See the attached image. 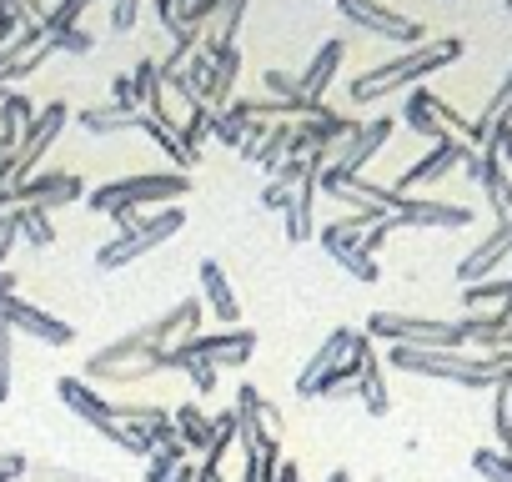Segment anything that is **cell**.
<instances>
[{
  "instance_id": "d590c367",
  "label": "cell",
  "mask_w": 512,
  "mask_h": 482,
  "mask_svg": "<svg viewBox=\"0 0 512 482\" xmlns=\"http://www.w3.org/2000/svg\"><path fill=\"white\" fill-rule=\"evenodd\" d=\"M81 11H86V6H76V0H61V6H51V11H46V21H41L46 41H51V36H61V31H71V26L81 21Z\"/></svg>"
},
{
  "instance_id": "ac0fdd59",
  "label": "cell",
  "mask_w": 512,
  "mask_h": 482,
  "mask_svg": "<svg viewBox=\"0 0 512 482\" xmlns=\"http://www.w3.org/2000/svg\"><path fill=\"white\" fill-rule=\"evenodd\" d=\"M136 121V131H146L161 151H166V161H171V171H191L196 161L186 156V146H181V121H171V111L166 116H151V111H136L131 116Z\"/></svg>"
},
{
  "instance_id": "74e56055",
  "label": "cell",
  "mask_w": 512,
  "mask_h": 482,
  "mask_svg": "<svg viewBox=\"0 0 512 482\" xmlns=\"http://www.w3.org/2000/svg\"><path fill=\"white\" fill-rule=\"evenodd\" d=\"M262 86H267V96H277V101H302V81H297L292 71H267Z\"/></svg>"
},
{
  "instance_id": "4fadbf2b",
  "label": "cell",
  "mask_w": 512,
  "mask_h": 482,
  "mask_svg": "<svg viewBox=\"0 0 512 482\" xmlns=\"http://www.w3.org/2000/svg\"><path fill=\"white\" fill-rule=\"evenodd\" d=\"M467 156H472V146H467V141H457V136H447V141H437V146H432V151H427L422 161H412V166L402 171V181H397L392 191L412 196L417 186H432V181H442L447 171H457V166H462Z\"/></svg>"
},
{
  "instance_id": "9f6ffc18",
  "label": "cell",
  "mask_w": 512,
  "mask_h": 482,
  "mask_svg": "<svg viewBox=\"0 0 512 482\" xmlns=\"http://www.w3.org/2000/svg\"><path fill=\"white\" fill-rule=\"evenodd\" d=\"M76 6H96V0H76Z\"/></svg>"
},
{
  "instance_id": "f907efd6",
  "label": "cell",
  "mask_w": 512,
  "mask_h": 482,
  "mask_svg": "<svg viewBox=\"0 0 512 482\" xmlns=\"http://www.w3.org/2000/svg\"><path fill=\"white\" fill-rule=\"evenodd\" d=\"M171 482H201V467H196V462H181V467L171 472Z\"/></svg>"
},
{
  "instance_id": "7bdbcfd3",
  "label": "cell",
  "mask_w": 512,
  "mask_h": 482,
  "mask_svg": "<svg viewBox=\"0 0 512 482\" xmlns=\"http://www.w3.org/2000/svg\"><path fill=\"white\" fill-rule=\"evenodd\" d=\"M16 241H21V221H16V211H6L0 216V267H6V257L16 252Z\"/></svg>"
},
{
  "instance_id": "4316f807",
  "label": "cell",
  "mask_w": 512,
  "mask_h": 482,
  "mask_svg": "<svg viewBox=\"0 0 512 482\" xmlns=\"http://www.w3.org/2000/svg\"><path fill=\"white\" fill-rule=\"evenodd\" d=\"M211 131H216V111H211V106H191L186 121H181V146H186L191 161L201 156V146L211 141Z\"/></svg>"
},
{
  "instance_id": "6f0895ef",
  "label": "cell",
  "mask_w": 512,
  "mask_h": 482,
  "mask_svg": "<svg viewBox=\"0 0 512 482\" xmlns=\"http://www.w3.org/2000/svg\"><path fill=\"white\" fill-rule=\"evenodd\" d=\"M171 6H176V0H171Z\"/></svg>"
},
{
  "instance_id": "277c9868",
  "label": "cell",
  "mask_w": 512,
  "mask_h": 482,
  "mask_svg": "<svg viewBox=\"0 0 512 482\" xmlns=\"http://www.w3.org/2000/svg\"><path fill=\"white\" fill-rule=\"evenodd\" d=\"M191 196V176L186 171H146V176H121L91 191V211H111V206H141V201H181Z\"/></svg>"
},
{
  "instance_id": "9c48e42d",
  "label": "cell",
  "mask_w": 512,
  "mask_h": 482,
  "mask_svg": "<svg viewBox=\"0 0 512 482\" xmlns=\"http://www.w3.org/2000/svg\"><path fill=\"white\" fill-rule=\"evenodd\" d=\"M176 352H186V357H201V362H211V367L221 372V367H241V362H251V352H256V332H251V327L196 332V337L176 342Z\"/></svg>"
},
{
  "instance_id": "836d02e7",
  "label": "cell",
  "mask_w": 512,
  "mask_h": 482,
  "mask_svg": "<svg viewBox=\"0 0 512 482\" xmlns=\"http://www.w3.org/2000/svg\"><path fill=\"white\" fill-rule=\"evenodd\" d=\"M472 467H477V477H487V482H512V457H507V452L482 447V452H472Z\"/></svg>"
},
{
  "instance_id": "d6a6232c",
  "label": "cell",
  "mask_w": 512,
  "mask_h": 482,
  "mask_svg": "<svg viewBox=\"0 0 512 482\" xmlns=\"http://www.w3.org/2000/svg\"><path fill=\"white\" fill-rule=\"evenodd\" d=\"M21 482H106V477L81 472V467H61V462H31Z\"/></svg>"
},
{
  "instance_id": "cb8c5ba5",
  "label": "cell",
  "mask_w": 512,
  "mask_h": 482,
  "mask_svg": "<svg viewBox=\"0 0 512 482\" xmlns=\"http://www.w3.org/2000/svg\"><path fill=\"white\" fill-rule=\"evenodd\" d=\"M241 16H246V0H221V11H216V16L206 21L211 31L201 36V51H221V46H236Z\"/></svg>"
},
{
  "instance_id": "f1b7e54d",
  "label": "cell",
  "mask_w": 512,
  "mask_h": 482,
  "mask_svg": "<svg viewBox=\"0 0 512 482\" xmlns=\"http://www.w3.org/2000/svg\"><path fill=\"white\" fill-rule=\"evenodd\" d=\"M492 432H497L502 447H512V367L492 387Z\"/></svg>"
},
{
  "instance_id": "e0dca14e",
  "label": "cell",
  "mask_w": 512,
  "mask_h": 482,
  "mask_svg": "<svg viewBox=\"0 0 512 482\" xmlns=\"http://www.w3.org/2000/svg\"><path fill=\"white\" fill-rule=\"evenodd\" d=\"M196 282H201V302L216 312V322H226V327H236L241 322V307H236V292H231V282H226V272H221V262H201L196 267Z\"/></svg>"
},
{
  "instance_id": "9a60e30c",
  "label": "cell",
  "mask_w": 512,
  "mask_h": 482,
  "mask_svg": "<svg viewBox=\"0 0 512 482\" xmlns=\"http://www.w3.org/2000/svg\"><path fill=\"white\" fill-rule=\"evenodd\" d=\"M502 257H512V226H502V221H497V226L477 241V247L462 257L457 282H467V287H472V282H487V277L502 267Z\"/></svg>"
},
{
  "instance_id": "f5cc1de1",
  "label": "cell",
  "mask_w": 512,
  "mask_h": 482,
  "mask_svg": "<svg viewBox=\"0 0 512 482\" xmlns=\"http://www.w3.org/2000/svg\"><path fill=\"white\" fill-rule=\"evenodd\" d=\"M6 211H16V196H11V186L0 191V216H6Z\"/></svg>"
},
{
  "instance_id": "f546056e",
  "label": "cell",
  "mask_w": 512,
  "mask_h": 482,
  "mask_svg": "<svg viewBox=\"0 0 512 482\" xmlns=\"http://www.w3.org/2000/svg\"><path fill=\"white\" fill-rule=\"evenodd\" d=\"M186 462V442L181 437H166L156 452H151V462H146V482H171V472Z\"/></svg>"
},
{
  "instance_id": "2e32d148",
  "label": "cell",
  "mask_w": 512,
  "mask_h": 482,
  "mask_svg": "<svg viewBox=\"0 0 512 482\" xmlns=\"http://www.w3.org/2000/svg\"><path fill=\"white\" fill-rule=\"evenodd\" d=\"M352 342H357V332H352V327H337V332H327V337H322V347L312 352V362L302 367V377H297V392H302V397H312V392H317V382H322L332 367H342V362H347Z\"/></svg>"
},
{
  "instance_id": "b9f144b4",
  "label": "cell",
  "mask_w": 512,
  "mask_h": 482,
  "mask_svg": "<svg viewBox=\"0 0 512 482\" xmlns=\"http://www.w3.org/2000/svg\"><path fill=\"white\" fill-rule=\"evenodd\" d=\"M111 101H116V106H121L126 116H136V111H141V96H136L131 76H116V81H111Z\"/></svg>"
},
{
  "instance_id": "6da1fadb",
  "label": "cell",
  "mask_w": 512,
  "mask_h": 482,
  "mask_svg": "<svg viewBox=\"0 0 512 482\" xmlns=\"http://www.w3.org/2000/svg\"><path fill=\"white\" fill-rule=\"evenodd\" d=\"M462 51H467V46H462V36L422 41V46L402 51L397 61H387V66H377V71L357 76V81H352V101H357V106L387 101V96H397V91H407V86H417V81L437 76V71H442V66H452V61H457Z\"/></svg>"
},
{
  "instance_id": "52a82bcc",
  "label": "cell",
  "mask_w": 512,
  "mask_h": 482,
  "mask_svg": "<svg viewBox=\"0 0 512 482\" xmlns=\"http://www.w3.org/2000/svg\"><path fill=\"white\" fill-rule=\"evenodd\" d=\"M0 317L11 322V332H21V337H36L41 347H71V342H76V327H71V322L51 317L46 307L26 302L21 292H0Z\"/></svg>"
},
{
  "instance_id": "680465c9",
  "label": "cell",
  "mask_w": 512,
  "mask_h": 482,
  "mask_svg": "<svg viewBox=\"0 0 512 482\" xmlns=\"http://www.w3.org/2000/svg\"><path fill=\"white\" fill-rule=\"evenodd\" d=\"M507 332H512V327H507Z\"/></svg>"
},
{
  "instance_id": "c3c4849f",
  "label": "cell",
  "mask_w": 512,
  "mask_h": 482,
  "mask_svg": "<svg viewBox=\"0 0 512 482\" xmlns=\"http://www.w3.org/2000/svg\"><path fill=\"white\" fill-rule=\"evenodd\" d=\"M287 201H292V191H287V186H277V181H267L262 206H267V211H287Z\"/></svg>"
},
{
  "instance_id": "484cf974",
  "label": "cell",
  "mask_w": 512,
  "mask_h": 482,
  "mask_svg": "<svg viewBox=\"0 0 512 482\" xmlns=\"http://www.w3.org/2000/svg\"><path fill=\"white\" fill-rule=\"evenodd\" d=\"M206 56L216 61V81H211V96H206V106L216 111V106L231 101V86H236V71H241V51L236 46H221V51H206Z\"/></svg>"
},
{
  "instance_id": "8fae6325",
  "label": "cell",
  "mask_w": 512,
  "mask_h": 482,
  "mask_svg": "<svg viewBox=\"0 0 512 482\" xmlns=\"http://www.w3.org/2000/svg\"><path fill=\"white\" fill-rule=\"evenodd\" d=\"M392 126H397V116H372V121L352 126V131H347V141L332 151V171H342V176H362V171H367V161L392 141Z\"/></svg>"
},
{
  "instance_id": "816d5d0a",
  "label": "cell",
  "mask_w": 512,
  "mask_h": 482,
  "mask_svg": "<svg viewBox=\"0 0 512 482\" xmlns=\"http://www.w3.org/2000/svg\"><path fill=\"white\" fill-rule=\"evenodd\" d=\"M497 327H502V332H507V327H512V297H507V302H502V307H497Z\"/></svg>"
},
{
  "instance_id": "d4e9b609",
  "label": "cell",
  "mask_w": 512,
  "mask_h": 482,
  "mask_svg": "<svg viewBox=\"0 0 512 482\" xmlns=\"http://www.w3.org/2000/svg\"><path fill=\"white\" fill-rule=\"evenodd\" d=\"M357 397L372 417H387L392 412V392H387V372H382V357H372L362 367V382H357Z\"/></svg>"
},
{
  "instance_id": "11a10c76",
  "label": "cell",
  "mask_w": 512,
  "mask_h": 482,
  "mask_svg": "<svg viewBox=\"0 0 512 482\" xmlns=\"http://www.w3.org/2000/svg\"><path fill=\"white\" fill-rule=\"evenodd\" d=\"M201 482H226V477H221V472H216V477H201Z\"/></svg>"
},
{
  "instance_id": "bcb514c9",
  "label": "cell",
  "mask_w": 512,
  "mask_h": 482,
  "mask_svg": "<svg viewBox=\"0 0 512 482\" xmlns=\"http://www.w3.org/2000/svg\"><path fill=\"white\" fill-rule=\"evenodd\" d=\"M26 467H31V462H26L21 452H0V482H21Z\"/></svg>"
},
{
  "instance_id": "681fc988",
  "label": "cell",
  "mask_w": 512,
  "mask_h": 482,
  "mask_svg": "<svg viewBox=\"0 0 512 482\" xmlns=\"http://www.w3.org/2000/svg\"><path fill=\"white\" fill-rule=\"evenodd\" d=\"M272 482H302V467L282 457V462H277V477H272Z\"/></svg>"
},
{
  "instance_id": "1f68e13d",
  "label": "cell",
  "mask_w": 512,
  "mask_h": 482,
  "mask_svg": "<svg viewBox=\"0 0 512 482\" xmlns=\"http://www.w3.org/2000/svg\"><path fill=\"white\" fill-rule=\"evenodd\" d=\"M512 297V277H487V282H472V287H462V302H467V312H477V307H487V302H507Z\"/></svg>"
},
{
  "instance_id": "7c38bea8",
  "label": "cell",
  "mask_w": 512,
  "mask_h": 482,
  "mask_svg": "<svg viewBox=\"0 0 512 482\" xmlns=\"http://www.w3.org/2000/svg\"><path fill=\"white\" fill-rule=\"evenodd\" d=\"M11 196H16V206H46V211H56V206L81 201V196H86V181L71 176V171H41V176L16 181Z\"/></svg>"
},
{
  "instance_id": "4dcf8cb0",
  "label": "cell",
  "mask_w": 512,
  "mask_h": 482,
  "mask_svg": "<svg viewBox=\"0 0 512 482\" xmlns=\"http://www.w3.org/2000/svg\"><path fill=\"white\" fill-rule=\"evenodd\" d=\"M16 221H21V236L31 241V247H51L56 241V226H51L46 206H16Z\"/></svg>"
},
{
  "instance_id": "5b68a950",
  "label": "cell",
  "mask_w": 512,
  "mask_h": 482,
  "mask_svg": "<svg viewBox=\"0 0 512 482\" xmlns=\"http://www.w3.org/2000/svg\"><path fill=\"white\" fill-rule=\"evenodd\" d=\"M372 342H392V347H467L457 322H437V317H412V312H372L362 327Z\"/></svg>"
},
{
  "instance_id": "7a4b0ae2",
  "label": "cell",
  "mask_w": 512,
  "mask_h": 482,
  "mask_svg": "<svg viewBox=\"0 0 512 482\" xmlns=\"http://www.w3.org/2000/svg\"><path fill=\"white\" fill-rule=\"evenodd\" d=\"M397 372L442 377L457 387H497V377L512 367L507 352H462V347H392L387 357Z\"/></svg>"
},
{
  "instance_id": "7402d4cb",
  "label": "cell",
  "mask_w": 512,
  "mask_h": 482,
  "mask_svg": "<svg viewBox=\"0 0 512 482\" xmlns=\"http://www.w3.org/2000/svg\"><path fill=\"white\" fill-rule=\"evenodd\" d=\"M31 121H36L31 96H21V91H6V96H0V146H11V151H16Z\"/></svg>"
},
{
  "instance_id": "ab89813d",
  "label": "cell",
  "mask_w": 512,
  "mask_h": 482,
  "mask_svg": "<svg viewBox=\"0 0 512 482\" xmlns=\"http://www.w3.org/2000/svg\"><path fill=\"white\" fill-rule=\"evenodd\" d=\"M482 146H497V156H502V171L512 176V121H497V126L487 131V141H482ZM482 146H477V151H482Z\"/></svg>"
},
{
  "instance_id": "ffe728a7",
  "label": "cell",
  "mask_w": 512,
  "mask_h": 482,
  "mask_svg": "<svg viewBox=\"0 0 512 482\" xmlns=\"http://www.w3.org/2000/svg\"><path fill=\"white\" fill-rule=\"evenodd\" d=\"M342 56H347V41H337V36H332V41H322V51L312 56V66L297 76L307 101H322V96H327V86L337 81V66H342Z\"/></svg>"
},
{
  "instance_id": "8992f818",
  "label": "cell",
  "mask_w": 512,
  "mask_h": 482,
  "mask_svg": "<svg viewBox=\"0 0 512 482\" xmlns=\"http://www.w3.org/2000/svg\"><path fill=\"white\" fill-rule=\"evenodd\" d=\"M56 392H61V402H66V412H71V417H81L86 427H96L106 442L126 447V422H116L111 397H101L86 377H61V382H56Z\"/></svg>"
},
{
  "instance_id": "3957f363",
  "label": "cell",
  "mask_w": 512,
  "mask_h": 482,
  "mask_svg": "<svg viewBox=\"0 0 512 482\" xmlns=\"http://www.w3.org/2000/svg\"><path fill=\"white\" fill-rule=\"evenodd\" d=\"M181 226H186V211H181V206H161V211L146 216L136 231H116L106 247L96 252V267H101V272H116V267H126V262H136V257L166 247V241H171Z\"/></svg>"
},
{
  "instance_id": "f35d334b",
  "label": "cell",
  "mask_w": 512,
  "mask_h": 482,
  "mask_svg": "<svg viewBox=\"0 0 512 482\" xmlns=\"http://www.w3.org/2000/svg\"><path fill=\"white\" fill-rule=\"evenodd\" d=\"M51 46H56V51H66V56H86V51H96V36H91V31H81V26H71V31L51 36Z\"/></svg>"
},
{
  "instance_id": "d6986e66",
  "label": "cell",
  "mask_w": 512,
  "mask_h": 482,
  "mask_svg": "<svg viewBox=\"0 0 512 482\" xmlns=\"http://www.w3.org/2000/svg\"><path fill=\"white\" fill-rule=\"evenodd\" d=\"M317 176L322 171H312L297 191H292V201H287V211H282V221H287V241H312V231H317Z\"/></svg>"
},
{
  "instance_id": "603a6c76",
  "label": "cell",
  "mask_w": 512,
  "mask_h": 482,
  "mask_svg": "<svg viewBox=\"0 0 512 482\" xmlns=\"http://www.w3.org/2000/svg\"><path fill=\"white\" fill-rule=\"evenodd\" d=\"M171 422H176V437L186 442V452H206L211 447V417L201 412V402H181L171 412Z\"/></svg>"
},
{
  "instance_id": "f6af8a7d",
  "label": "cell",
  "mask_w": 512,
  "mask_h": 482,
  "mask_svg": "<svg viewBox=\"0 0 512 482\" xmlns=\"http://www.w3.org/2000/svg\"><path fill=\"white\" fill-rule=\"evenodd\" d=\"M21 21H26V16H21V11H11L6 0H0V46L21 36ZM26 26H31V21H26Z\"/></svg>"
},
{
  "instance_id": "db71d44e",
  "label": "cell",
  "mask_w": 512,
  "mask_h": 482,
  "mask_svg": "<svg viewBox=\"0 0 512 482\" xmlns=\"http://www.w3.org/2000/svg\"><path fill=\"white\" fill-rule=\"evenodd\" d=\"M327 482H352V472H347V467H337V472H332Z\"/></svg>"
},
{
  "instance_id": "44dd1931",
  "label": "cell",
  "mask_w": 512,
  "mask_h": 482,
  "mask_svg": "<svg viewBox=\"0 0 512 482\" xmlns=\"http://www.w3.org/2000/svg\"><path fill=\"white\" fill-rule=\"evenodd\" d=\"M402 121H407V131L427 136L432 146L452 136V131L442 126V116H437V96H432V91H412V96H407V106H402Z\"/></svg>"
},
{
  "instance_id": "5bb4252c",
  "label": "cell",
  "mask_w": 512,
  "mask_h": 482,
  "mask_svg": "<svg viewBox=\"0 0 512 482\" xmlns=\"http://www.w3.org/2000/svg\"><path fill=\"white\" fill-rule=\"evenodd\" d=\"M392 216H397L402 226H442V231L472 226V211H467V206H457V201H427V196H402V191H397Z\"/></svg>"
},
{
  "instance_id": "60d3db41",
  "label": "cell",
  "mask_w": 512,
  "mask_h": 482,
  "mask_svg": "<svg viewBox=\"0 0 512 482\" xmlns=\"http://www.w3.org/2000/svg\"><path fill=\"white\" fill-rule=\"evenodd\" d=\"M186 377H191V387H196L201 397H211V392H216V367H211V362L186 357Z\"/></svg>"
},
{
  "instance_id": "ba28073f",
  "label": "cell",
  "mask_w": 512,
  "mask_h": 482,
  "mask_svg": "<svg viewBox=\"0 0 512 482\" xmlns=\"http://www.w3.org/2000/svg\"><path fill=\"white\" fill-rule=\"evenodd\" d=\"M337 11H342L352 26H362V31L382 36V41H402V51H412V46H422V41H427L422 21H407V16H397V11L377 6V0H337Z\"/></svg>"
},
{
  "instance_id": "ee69618b",
  "label": "cell",
  "mask_w": 512,
  "mask_h": 482,
  "mask_svg": "<svg viewBox=\"0 0 512 482\" xmlns=\"http://www.w3.org/2000/svg\"><path fill=\"white\" fill-rule=\"evenodd\" d=\"M136 11H141V0H111V31H131Z\"/></svg>"
},
{
  "instance_id": "7dc6e473",
  "label": "cell",
  "mask_w": 512,
  "mask_h": 482,
  "mask_svg": "<svg viewBox=\"0 0 512 482\" xmlns=\"http://www.w3.org/2000/svg\"><path fill=\"white\" fill-rule=\"evenodd\" d=\"M106 216H111V221H116V231H136V226H141V221H146V216H141V211H136V206H111V211H106Z\"/></svg>"
},
{
  "instance_id": "e575fe53",
  "label": "cell",
  "mask_w": 512,
  "mask_h": 482,
  "mask_svg": "<svg viewBox=\"0 0 512 482\" xmlns=\"http://www.w3.org/2000/svg\"><path fill=\"white\" fill-rule=\"evenodd\" d=\"M216 11H221V0H176V21H181L186 31H201Z\"/></svg>"
},
{
  "instance_id": "8d00e7d4",
  "label": "cell",
  "mask_w": 512,
  "mask_h": 482,
  "mask_svg": "<svg viewBox=\"0 0 512 482\" xmlns=\"http://www.w3.org/2000/svg\"><path fill=\"white\" fill-rule=\"evenodd\" d=\"M11 352H16V332H11L6 317H0V402L11 397Z\"/></svg>"
},
{
  "instance_id": "83f0119b",
  "label": "cell",
  "mask_w": 512,
  "mask_h": 482,
  "mask_svg": "<svg viewBox=\"0 0 512 482\" xmlns=\"http://www.w3.org/2000/svg\"><path fill=\"white\" fill-rule=\"evenodd\" d=\"M81 131H91V136H111V131H136V121L111 101V106H86V111H81Z\"/></svg>"
},
{
  "instance_id": "30bf717a",
  "label": "cell",
  "mask_w": 512,
  "mask_h": 482,
  "mask_svg": "<svg viewBox=\"0 0 512 482\" xmlns=\"http://www.w3.org/2000/svg\"><path fill=\"white\" fill-rule=\"evenodd\" d=\"M66 121H71V106H66V101L41 106V116L26 126V136H21V146H16V181H26V176L41 166V156L56 146V136L66 131ZM16 181H11V186H16Z\"/></svg>"
}]
</instances>
